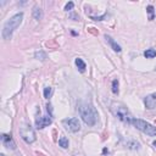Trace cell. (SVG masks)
Instances as JSON below:
<instances>
[{"label":"cell","mask_w":156,"mask_h":156,"mask_svg":"<svg viewBox=\"0 0 156 156\" xmlns=\"http://www.w3.org/2000/svg\"><path fill=\"white\" fill-rule=\"evenodd\" d=\"M78 111L79 115L87 126L93 127L98 121V112L92 104L89 102H79L78 104Z\"/></svg>","instance_id":"obj_1"},{"label":"cell","mask_w":156,"mask_h":156,"mask_svg":"<svg viewBox=\"0 0 156 156\" xmlns=\"http://www.w3.org/2000/svg\"><path fill=\"white\" fill-rule=\"evenodd\" d=\"M22 20H23V14L20 12V14H16L15 16H12L11 18H9L6 22H5L4 27H3V32H1V35H3V38L5 40H7V39L11 38L14 31L21 24Z\"/></svg>","instance_id":"obj_2"},{"label":"cell","mask_w":156,"mask_h":156,"mask_svg":"<svg viewBox=\"0 0 156 156\" xmlns=\"http://www.w3.org/2000/svg\"><path fill=\"white\" fill-rule=\"evenodd\" d=\"M111 111L119 121H122L124 123H128V124H132L133 117L131 115V112H129V110L127 109V106H124L119 102H113L111 105Z\"/></svg>","instance_id":"obj_3"},{"label":"cell","mask_w":156,"mask_h":156,"mask_svg":"<svg viewBox=\"0 0 156 156\" xmlns=\"http://www.w3.org/2000/svg\"><path fill=\"white\" fill-rule=\"evenodd\" d=\"M132 124L137 129H139L140 132L145 133L149 137H156V127L153 126V124L148 123L147 121H143V119L139 118H133L132 119Z\"/></svg>","instance_id":"obj_4"},{"label":"cell","mask_w":156,"mask_h":156,"mask_svg":"<svg viewBox=\"0 0 156 156\" xmlns=\"http://www.w3.org/2000/svg\"><path fill=\"white\" fill-rule=\"evenodd\" d=\"M20 136H21V138H22L26 143H28V144L34 143L35 139H37L35 133H34V129L31 127L29 124H27V123L21 124V127H20Z\"/></svg>","instance_id":"obj_5"},{"label":"cell","mask_w":156,"mask_h":156,"mask_svg":"<svg viewBox=\"0 0 156 156\" xmlns=\"http://www.w3.org/2000/svg\"><path fill=\"white\" fill-rule=\"evenodd\" d=\"M62 124H64V127L67 129V131L70 132H78L81 129V123L78 121V118L76 117H72V118H66L62 121Z\"/></svg>","instance_id":"obj_6"},{"label":"cell","mask_w":156,"mask_h":156,"mask_svg":"<svg viewBox=\"0 0 156 156\" xmlns=\"http://www.w3.org/2000/svg\"><path fill=\"white\" fill-rule=\"evenodd\" d=\"M51 122H53V119H51V116H41L39 118L35 119V126H37L38 129H43L45 127H48L49 124H51Z\"/></svg>","instance_id":"obj_7"},{"label":"cell","mask_w":156,"mask_h":156,"mask_svg":"<svg viewBox=\"0 0 156 156\" xmlns=\"http://www.w3.org/2000/svg\"><path fill=\"white\" fill-rule=\"evenodd\" d=\"M144 105L148 110H153V109L156 107V93L154 94H150L147 98L144 99Z\"/></svg>","instance_id":"obj_8"},{"label":"cell","mask_w":156,"mask_h":156,"mask_svg":"<svg viewBox=\"0 0 156 156\" xmlns=\"http://www.w3.org/2000/svg\"><path fill=\"white\" fill-rule=\"evenodd\" d=\"M1 142L6 148L9 149H16V144L12 140L11 136H7V134H1Z\"/></svg>","instance_id":"obj_9"},{"label":"cell","mask_w":156,"mask_h":156,"mask_svg":"<svg viewBox=\"0 0 156 156\" xmlns=\"http://www.w3.org/2000/svg\"><path fill=\"white\" fill-rule=\"evenodd\" d=\"M105 39L109 41V44H110L111 45V48L113 49V50H115L116 51V53H121V51H122V49H121V46H119L117 43H116V41L115 40H113L111 37H110V35H105Z\"/></svg>","instance_id":"obj_10"},{"label":"cell","mask_w":156,"mask_h":156,"mask_svg":"<svg viewBox=\"0 0 156 156\" xmlns=\"http://www.w3.org/2000/svg\"><path fill=\"white\" fill-rule=\"evenodd\" d=\"M33 17L37 20V21H40L41 18H43V11H41L40 7L35 6V7L33 9Z\"/></svg>","instance_id":"obj_11"},{"label":"cell","mask_w":156,"mask_h":156,"mask_svg":"<svg viewBox=\"0 0 156 156\" xmlns=\"http://www.w3.org/2000/svg\"><path fill=\"white\" fill-rule=\"evenodd\" d=\"M75 62H76V66L78 67V70H79V72H84V71H85V67H87V66H85V62L83 61L82 59L77 58Z\"/></svg>","instance_id":"obj_12"},{"label":"cell","mask_w":156,"mask_h":156,"mask_svg":"<svg viewBox=\"0 0 156 156\" xmlns=\"http://www.w3.org/2000/svg\"><path fill=\"white\" fill-rule=\"evenodd\" d=\"M59 145H60L61 148L67 149V148H69V139H67L66 137H61L59 139Z\"/></svg>","instance_id":"obj_13"},{"label":"cell","mask_w":156,"mask_h":156,"mask_svg":"<svg viewBox=\"0 0 156 156\" xmlns=\"http://www.w3.org/2000/svg\"><path fill=\"white\" fill-rule=\"evenodd\" d=\"M144 56H145L147 59H154L155 56H156V50H154V49H148V50L144 53Z\"/></svg>","instance_id":"obj_14"},{"label":"cell","mask_w":156,"mask_h":156,"mask_svg":"<svg viewBox=\"0 0 156 156\" xmlns=\"http://www.w3.org/2000/svg\"><path fill=\"white\" fill-rule=\"evenodd\" d=\"M147 12L149 15V21H153L154 17H155V11H154V6H151V5H149V6H147Z\"/></svg>","instance_id":"obj_15"},{"label":"cell","mask_w":156,"mask_h":156,"mask_svg":"<svg viewBox=\"0 0 156 156\" xmlns=\"http://www.w3.org/2000/svg\"><path fill=\"white\" fill-rule=\"evenodd\" d=\"M34 56H35V59L41 60V61H45V60H46V54L44 53V51H41V50L37 51V53L34 54Z\"/></svg>","instance_id":"obj_16"},{"label":"cell","mask_w":156,"mask_h":156,"mask_svg":"<svg viewBox=\"0 0 156 156\" xmlns=\"http://www.w3.org/2000/svg\"><path fill=\"white\" fill-rule=\"evenodd\" d=\"M112 93L113 94H118V81L117 79L112 81Z\"/></svg>","instance_id":"obj_17"},{"label":"cell","mask_w":156,"mask_h":156,"mask_svg":"<svg viewBox=\"0 0 156 156\" xmlns=\"http://www.w3.org/2000/svg\"><path fill=\"white\" fill-rule=\"evenodd\" d=\"M51 88L50 87H46V88H44V98L45 99H49L50 98V95H51Z\"/></svg>","instance_id":"obj_18"},{"label":"cell","mask_w":156,"mask_h":156,"mask_svg":"<svg viewBox=\"0 0 156 156\" xmlns=\"http://www.w3.org/2000/svg\"><path fill=\"white\" fill-rule=\"evenodd\" d=\"M75 7V4L72 3V1H70V3H67L66 4V6H65V10L66 11H72V9Z\"/></svg>","instance_id":"obj_19"},{"label":"cell","mask_w":156,"mask_h":156,"mask_svg":"<svg viewBox=\"0 0 156 156\" xmlns=\"http://www.w3.org/2000/svg\"><path fill=\"white\" fill-rule=\"evenodd\" d=\"M95 28H88V31H89V32H92V33H94V34H96V32L94 31Z\"/></svg>","instance_id":"obj_20"},{"label":"cell","mask_w":156,"mask_h":156,"mask_svg":"<svg viewBox=\"0 0 156 156\" xmlns=\"http://www.w3.org/2000/svg\"><path fill=\"white\" fill-rule=\"evenodd\" d=\"M102 153H104V154H109V150H107V149H104Z\"/></svg>","instance_id":"obj_21"},{"label":"cell","mask_w":156,"mask_h":156,"mask_svg":"<svg viewBox=\"0 0 156 156\" xmlns=\"http://www.w3.org/2000/svg\"><path fill=\"white\" fill-rule=\"evenodd\" d=\"M153 145H154V147L156 148V142H154V143H153Z\"/></svg>","instance_id":"obj_22"},{"label":"cell","mask_w":156,"mask_h":156,"mask_svg":"<svg viewBox=\"0 0 156 156\" xmlns=\"http://www.w3.org/2000/svg\"><path fill=\"white\" fill-rule=\"evenodd\" d=\"M0 156H5V155L4 154H0Z\"/></svg>","instance_id":"obj_23"}]
</instances>
